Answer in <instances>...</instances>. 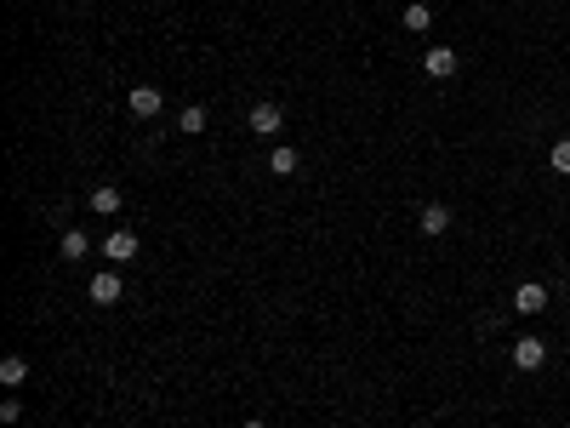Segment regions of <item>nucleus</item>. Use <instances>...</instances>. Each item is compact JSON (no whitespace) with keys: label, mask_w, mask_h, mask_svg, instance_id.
I'll return each instance as SVG.
<instances>
[{"label":"nucleus","mask_w":570,"mask_h":428,"mask_svg":"<svg viewBox=\"0 0 570 428\" xmlns=\"http://www.w3.org/2000/svg\"><path fill=\"white\" fill-rule=\"evenodd\" d=\"M399 23H405V35H428V29H434V12H428L422 0H411V6L399 12Z\"/></svg>","instance_id":"1a4fd4ad"},{"label":"nucleus","mask_w":570,"mask_h":428,"mask_svg":"<svg viewBox=\"0 0 570 428\" xmlns=\"http://www.w3.org/2000/svg\"><path fill=\"white\" fill-rule=\"evenodd\" d=\"M120 297H126V280H120L115 269L91 274V303H98V309H109V303H120Z\"/></svg>","instance_id":"7ed1b4c3"},{"label":"nucleus","mask_w":570,"mask_h":428,"mask_svg":"<svg viewBox=\"0 0 570 428\" xmlns=\"http://www.w3.org/2000/svg\"><path fill=\"white\" fill-rule=\"evenodd\" d=\"M166 109V91L160 86H149V81H137L132 91H126V115H137V120H154Z\"/></svg>","instance_id":"f257e3e1"},{"label":"nucleus","mask_w":570,"mask_h":428,"mask_svg":"<svg viewBox=\"0 0 570 428\" xmlns=\"http://www.w3.org/2000/svg\"><path fill=\"white\" fill-rule=\"evenodd\" d=\"M536 428H553V423H536Z\"/></svg>","instance_id":"f3484780"},{"label":"nucleus","mask_w":570,"mask_h":428,"mask_svg":"<svg viewBox=\"0 0 570 428\" xmlns=\"http://www.w3.org/2000/svg\"><path fill=\"white\" fill-rule=\"evenodd\" d=\"M23 377H29V360H23V355H6V360H0V383H6V389H18Z\"/></svg>","instance_id":"4468645a"},{"label":"nucleus","mask_w":570,"mask_h":428,"mask_svg":"<svg viewBox=\"0 0 570 428\" xmlns=\"http://www.w3.org/2000/svg\"><path fill=\"white\" fill-rule=\"evenodd\" d=\"M417 228H422V235H445V228H451V206H422L417 211Z\"/></svg>","instance_id":"6e6552de"},{"label":"nucleus","mask_w":570,"mask_h":428,"mask_svg":"<svg viewBox=\"0 0 570 428\" xmlns=\"http://www.w3.org/2000/svg\"><path fill=\"white\" fill-rule=\"evenodd\" d=\"M245 126H251L257 137H280L285 132V109H280V103H257V109L245 115Z\"/></svg>","instance_id":"f03ea898"},{"label":"nucleus","mask_w":570,"mask_h":428,"mask_svg":"<svg viewBox=\"0 0 570 428\" xmlns=\"http://www.w3.org/2000/svg\"><path fill=\"white\" fill-rule=\"evenodd\" d=\"M57 252H64V263H81V257L91 252V240H86V228H64V240H57Z\"/></svg>","instance_id":"9b49d317"},{"label":"nucleus","mask_w":570,"mask_h":428,"mask_svg":"<svg viewBox=\"0 0 570 428\" xmlns=\"http://www.w3.org/2000/svg\"><path fill=\"white\" fill-rule=\"evenodd\" d=\"M422 69L434 74V81H451V74L462 69V57L451 52V46H428V52H422Z\"/></svg>","instance_id":"20e7f679"},{"label":"nucleus","mask_w":570,"mask_h":428,"mask_svg":"<svg viewBox=\"0 0 570 428\" xmlns=\"http://www.w3.org/2000/svg\"><path fill=\"white\" fill-rule=\"evenodd\" d=\"M548 166H553L559 177H570V137H559V143L548 149Z\"/></svg>","instance_id":"2eb2a0df"},{"label":"nucleus","mask_w":570,"mask_h":428,"mask_svg":"<svg viewBox=\"0 0 570 428\" xmlns=\"http://www.w3.org/2000/svg\"><path fill=\"white\" fill-rule=\"evenodd\" d=\"M103 257H109V263H132V257H137V235H132V228H109V235H103Z\"/></svg>","instance_id":"39448f33"},{"label":"nucleus","mask_w":570,"mask_h":428,"mask_svg":"<svg viewBox=\"0 0 570 428\" xmlns=\"http://www.w3.org/2000/svg\"><path fill=\"white\" fill-rule=\"evenodd\" d=\"M211 126V115H206V103H189V109H183L177 115V132L183 137H200V132H206Z\"/></svg>","instance_id":"ddd939ff"},{"label":"nucleus","mask_w":570,"mask_h":428,"mask_svg":"<svg viewBox=\"0 0 570 428\" xmlns=\"http://www.w3.org/2000/svg\"><path fill=\"white\" fill-rule=\"evenodd\" d=\"M542 309H548V286L542 280H525L514 292V314H542Z\"/></svg>","instance_id":"0eeeda50"},{"label":"nucleus","mask_w":570,"mask_h":428,"mask_svg":"<svg viewBox=\"0 0 570 428\" xmlns=\"http://www.w3.org/2000/svg\"><path fill=\"white\" fill-rule=\"evenodd\" d=\"M120 206H126V194H120V189H109V183H98V189H91V211H98V218H115Z\"/></svg>","instance_id":"9d476101"},{"label":"nucleus","mask_w":570,"mask_h":428,"mask_svg":"<svg viewBox=\"0 0 570 428\" xmlns=\"http://www.w3.org/2000/svg\"><path fill=\"white\" fill-rule=\"evenodd\" d=\"M297 166H302V155H297L291 143H280V149L268 155V172H274V177H297Z\"/></svg>","instance_id":"f8f14e48"},{"label":"nucleus","mask_w":570,"mask_h":428,"mask_svg":"<svg viewBox=\"0 0 570 428\" xmlns=\"http://www.w3.org/2000/svg\"><path fill=\"white\" fill-rule=\"evenodd\" d=\"M514 365H519V372H542V365H548V343L542 338H519L514 343Z\"/></svg>","instance_id":"423d86ee"},{"label":"nucleus","mask_w":570,"mask_h":428,"mask_svg":"<svg viewBox=\"0 0 570 428\" xmlns=\"http://www.w3.org/2000/svg\"><path fill=\"white\" fill-rule=\"evenodd\" d=\"M240 428H268V423H257V417H251V423H240Z\"/></svg>","instance_id":"dca6fc26"}]
</instances>
